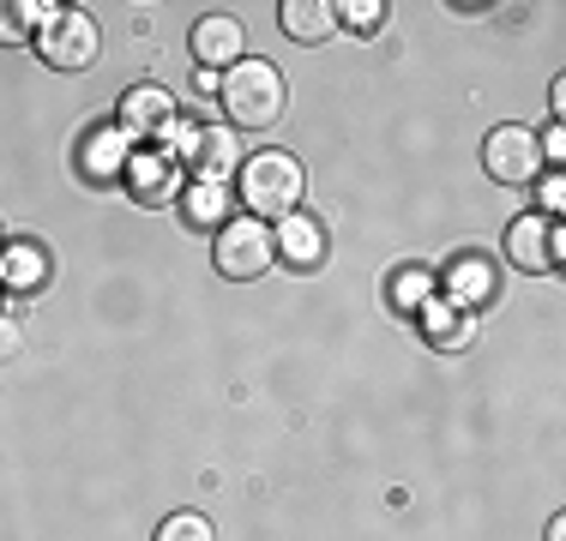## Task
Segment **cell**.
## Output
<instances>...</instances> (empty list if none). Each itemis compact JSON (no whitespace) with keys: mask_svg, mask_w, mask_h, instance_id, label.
<instances>
[{"mask_svg":"<svg viewBox=\"0 0 566 541\" xmlns=\"http://www.w3.org/2000/svg\"><path fill=\"white\" fill-rule=\"evenodd\" d=\"M218 97H223L229 127H272L283 115V103H290V85H283V73L272 61L241 54V61L218 78Z\"/></svg>","mask_w":566,"mask_h":541,"instance_id":"1","label":"cell"},{"mask_svg":"<svg viewBox=\"0 0 566 541\" xmlns=\"http://www.w3.org/2000/svg\"><path fill=\"white\" fill-rule=\"evenodd\" d=\"M241 205L248 216H260V223H283L295 205H302V162L290 151H253L241 162Z\"/></svg>","mask_w":566,"mask_h":541,"instance_id":"2","label":"cell"},{"mask_svg":"<svg viewBox=\"0 0 566 541\" xmlns=\"http://www.w3.org/2000/svg\"><path fill=\"white\" fill-rule=\"evenodd\" d=\"M36 49H43V61L55 66V73H78V66H91L103 49L97 19L78 12V7H49L43 31H36Z\"/></svg>","mask_w":566,"mask_h":541,"instance_id":"3","label":"cell"},{"mask_svg":"<svg viewBox=\"0 0 566 541\" xmlns=\"http://www.w3.org/2000/svg\"><path fill=\"white\" fill-rule=\"evenodd\" d=\"M272 259H277V247H272V229H265L260 216H229L218 229V270L223 277L253 283V277L272 270Z\"/></svg>","mask_w":566,"mask_h":541,"instance_id":"4","label":"cell"},{"mask_svg":"<svg viewBox=\"0 0 566 541\" xmlns=\"http://www.w3.org/2000/svg\"><path fill=\"white\" fill-rule=\"evenodd\" d=\"M482 169L501 187H531L543 174V145H536L531 127H494L482 139Z\"/></svg>","mask_w":566,"mask_h":541,"instance_id":"5","label":"cell"},{"mask_svg":"<svg viewBox=\"0 0 566 541\" xmlns=\"http://www.w3.org/2000/svg\"><path fill=\"white\" fill-rule=\"evenodd\" d=\"M175 120H181V108H175V97L164 85H133L127 97H120V132H127V139H151L157 151H164Z\"/></svg>","mask_w":566,"mask_h":541,"instance_id":"6","label":"cell"},{"mask_svg":"<svg viewBox=\"0 0 566 541\" xmlns=\"http://www.w3.org/2000/svg\"><path fill=\"white\" fill-rule=\"evenodd\" d=\"M506 253H512V265H524V270H555L560 253H566L560 216H531L524 211L518 223L506 229Z\"/></svg>","mask_w":566,"mask_h":541,"instance_id":"7","label":"cell"},{"mask_svg":"<svg viewBox=\"0 0 566 541\" xmlns=\"http://www.w3.org/2000/svg\"><path fill=\"white\" fill-rule=\"evenodd\" d=\"M241 54H248V36H241L235 12H206V19L193 24V61L206 66V73H229Z\"/></svg>","mask_w":566,"mask_h":541,"instance_id":"8","label":"cell"},{"mask_svg":"<svg viewBox=\"0 0 566 541\" xmlns=\"http://www.w3.org/2000/svg\"><path fill=\"white\" fill-rule=\"evenodd\" d=\"M127 187H133V199H139V205H169L175 187H181V162H175L169 151H133Z\"/></svg>","mask_w":566,"mask_h":541,"instance_id":"9","label":"cell"},{"mask_svg":"<svg viewBox=\"0 0 566 541\" xmlns=\"http://www.w3.org/2000/svg\"><path fill=\"white\" fill-rule=\"evenodd\" d=\"M133 162V139L120 127H97L85 132V145H78V169L91 174V181H120Z\"/></svg>","mask_w":566,"mask_h":541,"instance_id":"10","label":"cell"},{"mask_svg":"<svg viewBox=\"0 0 566 541\" xmlns=\"http://www.w3.org/2000/svg\"><path fill=\"white\" fill-rule=\"evenodd\" d=\"M272 247H277V259H290L295 270H307V265L326 259V229H319L307 211H290V216L272 229Z\"/></svg>","mask_w":566,"mask_h":541,"instance_id":"11","label":"cell"},{"mask_svg":"<svg viewBox=\"0 0 566 541\" xmlns=\"http://www.w3.org/2000/svg\"><path fill=\"white\" fill-rule=\"evenodd\" d=\"M193 169H199V181H223V187H229V174L241 169V139H235V127H199Z\"/></svg>","mask_w":566,"mask_h":541,"instance_id":"12","label":"cell"},{"mask_svg":"<svg viewBox=\"0 0 566 541\" xmlns=\"http://www.w3.org/2000/svg\"><path fill=\"white\" fill-rule=\"evenodd\" d=\"M277 19L295 43H326V36L338 31V7H332V0H283Z\"/></svg>","mask_w":566,"mask_h":541,"instance_id":"13","label":"cell"},{"mask_svg":"<svg viewBox=\"0 0 566 541\" xmlns=\"http://www.w3.org/2000/svg\"><path fill=\"white\" fill-rule=\"evenodd\" d=\"M43 283H49V253L36 247V241H12V247L0 253V289L31 295V289H43Z\"/></svg>","mask_w":566,"mask_h":541,"instance_id":"14","label":"cell"},{"mask_svg":"<svg viewBox=\"0 0 566 541\" xmlns=\"http://www.w3.org/2000/svg\"><path fill=\"white\" fill-rule=\"evenodd\" d=\"M447 301H458L464 314H476L482 301H494V265L489 259H458L452 270H447Z\"/></svg>","mask_w":566,"mask_h":541,"instance_id":"15","label":"cell"},{"mask_svg":"<svg viewBox=\"0 0 566 541\" xmlns=\"http://www.w3.org/2000/svg\"><path fill=\"white\" fill-rule=\"evenodd\" d=\"M422 331H428V343H434V349H464L470 343V314L440 295V301L422 307Z\"/></svg>","mask_w":566,"mask_h":541,"instance_id":"16","label":"cell"},{"mask_svg":"<svg viewBox=\"0 0 566 541\" xmlns=\"http://www.w3.org/2000/svg\"><path fill=\"white\" fill-rule=\"evenodd\" d=\"M229 205H235V199H229L223 181H193V187H187V205L181 211H187V223H193V229H223L229 216H235Z\"/></svg>","mask_w":566,"mask_h":541,"instance_id":"17","label":"cell"},{"mask_svg":"<svg viewBox=\"0 0 566 541\" xmlns=\"http://www.w3.org/2000/svg\"><path fill=\"white\" fill-rule=\"evenodd\" d=\"M43 0H0V43H24L31 31H43Z\"/></svg>","mask_w":566,"mask_h":541,"instance_id":"18","label":"cell"},{"mask_svg":"<svg viewBox=\"0 0 566 541\" xmlns=\"http://www.w3.org/2000/svg\"><path fill=\"white\" fill-rule=\"evenodd\" d=\"M428 301H434V270L403 265L398 277H392V307H403V314H422Z\"/></svg>","mask_w":566,"mask_h":541,"instance_id":"19","label":"cell"},{"mask_svg":"<svg viewBox=\"0 0 566 541\" xmlns=\"http://www.w3.org/2000/svg\"><path fill=\"white\" fill-rule=\"evenodd\" d=\"M157 541H218V535H211V523L199 511H175L164 530H157Z\"/></svg>","mask_w":566,"mask_h":541,"instance_id":"20","label":"cell"},{"mask_svg":"<svg viewBox=\"0 0 566 541\" xmlns=\"http://www.w3.org/2000/svg\"><path fill=\"white\" fill-rule=\"evenodd\" d=\"M338 24H349V31H380L386 7L380 0H349V7H338Z\"/></svg>","mask_w":566,"mask_h":541,"instance_id":"21","label":"cell"},{"mask_svg":"<svg viewBox=\"0 0 566 541\" xmlns=\"http://www.w3.org/2000/svg\"><path fill=\"white\" fill-rule=\"evenodd\" d=\"M560 205H566V181H560V174H548V181H543V216H560Z\"/></svg>","mask_w":566,"mask_h":541,"instance_id":"22","label":"cell"},{"mask_svg":"<svg viewBox=\"0 0 566 541\" xmlns=\"http://www.w3.org/2000/svg\"><path fill=\"white\" fill-rule=\"evenodd\" d=\"M19 349H24V331H19L12 319H0V361H12Z\"/></svg>","mask_w":566,"mask_h":541,"instance_id":"23","label":"cell"}]
</instances>
